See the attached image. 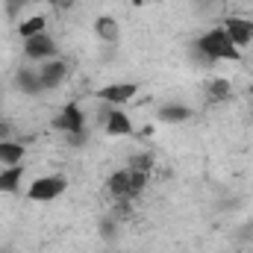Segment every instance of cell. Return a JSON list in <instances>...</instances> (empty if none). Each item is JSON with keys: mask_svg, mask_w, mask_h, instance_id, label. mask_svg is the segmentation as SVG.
Segmentation results:
<instances>
[{"mask_svg": "<svg viewBox=\"0 0 253 253\" xmlns=\"http://www.w3.org/2000/svg\"><path fill=\"white\" fill-rule=\"evenodd\" d=\"M197 50H200L206 59H212V62H239V59H242L239 47L230 42V36L224 33V27H215V30L203 33V36L197 39Z\"/></svg>", "mask_w": 253, "mask_h": 253, "instance_id": "6da1fadb", "label": "cell"}, {"mask_svg": "<svg viewBox=\"0 0 253 253\" xmlns=\"http://www.w3.org/2000/svg\"><path fill=\"white\" fill-rule=\"evenodd\" d=\"M65 189H68V180L59 177V174H53V177H39V180L30 183L27 200H33V203H50V200L62 197Z\"/></svg>", "mask_w": 253, "mask_h": 253, "instance_id": "7a4b0ae2", "label": "cell"}, {"mask_svg": "<svg viewBox=\"0 0 253 253\" xmlns=\"http://www.w3.org/2000/svg\"><path fill=\"white\" fill-rule=\"evenodd\" d=\"M53 126L65 135H83L85 132V112L80 109V103H65L62 112L53 118Z\"/></svg>", "mask_w": 253, "mask_h": 253, "instance_id": "3957f363", "label": "cell"}, {"mask_svg": "<svg viewBox=\"0 0 253 253\" xmlns=\"http://www.w3.org/2000/svg\"><path fill=\"white\" fill-rule=\"evenodd\" d=\"M24 56L30 62H47V59H56V42L47 36V33H39L33 39H24Z\"/></svg>", "mask_w": 253, "mask_h": 253, "instance_id": "277c9868", "label": "cell"}, {"mask_svg": "<svg viewBox=\"0 0 253 253\" xmlns=\"http://www.w3.org/2000/svg\"><path fill=\"white\" fill-rule=\"evenodd\" d=\"M135 94H138V85H135V83H112V85H103V88L94 91V97L103 100V103H109V106L129 103Z\"/></svg>", "mask_w": 253, "mask_h": 253, "instance_id": "5b68a950", "label": "cell"}, {"mask_svg": "<svg viewBox=\"0 0 253 253\" xmlns=\"http://www.w3.org/2000/svg\"><path fill=\"white\" fill-rule=\"evenodd\" d=\"M65 77H68V62H62L59 56L39 65V80H42V88H44V91L59 88L65 83Z\"/></svg>", "mask_w": 253, "mask_h": 253, "instance_id": "8992f818", "label": "cell"}, {"mask_svg": "<svg viewBox=\"0 0 253 253\" xmlns=\"http://www.w3.org/2000/svg\"><path fill=\"white\" fill-rule=\"evenodd\" d=\"M224 33L230 36V42L242 50V47H248V44H253V21L251 18H227L224 24Z\"/></svg>", "mask_w": 253, "mask_h": 253, "instance_id": "52a82bcc", "label": "cell"}, {"mask_svg": "<svg viewBox=\"0 0 253 253\" xmlns=\"http://www.w3.org/2000/svg\"><path fill=\"white\" fill-rule=\"evenodd\" d=\"M15 88L18 91H24V94H42L44 88H42V80H39V68H18V74H15Z\"/></svg>", "mask_w": 253, "mask_h": 253, "instance_id": "ba28073f", "label": "cell"}, {"mask_svg": "<svg viewBox=\"0 0 253 253\" xmlns=\"http://www.w3.org/2000/svg\"><path fill=\"white\" fill-rule=\"evenodd\" d=\"M106 189L112 191L118 200L132 197V177H129V168H118V171H112V177H109Z\"/></svg>", "mask_w": 253, "mask_h": 253, "instance_id": "9c48e42d", "label": "cell"}, {"mask_svg": "<svg viewBox=\"0 0 253 253\" xmlns=\"http://www.w3.org/2000/svg\"><path fill=\"white\" fill-rule=\"evenodd\" d=\"M103 129H106V135H132V121H129V115H126L124 109H112L109 112V118H106V124H103Z\"/></svg>", "mask_w": 253, "mask_h": 253, "instance_id": "30bf717a", "label": "cell"}, {"mask_svg": "<svg viewBox=\"0 0 253 253\" xmlns=\"http://www.w3.org/2000/svg\"><path fill=\"white\" fill-rule=\"evenodd\" d=\"M94 36H97L100 42H106V44H115L118 36H121V27H118V21H115L112 15H100V18L94 21Z\"/></svg>", "mask_w": 253, "mask_h": 253, "instance_id": "8fae6325", "label": "cell"}, {"mask_svg": "<svg viewBox=\"0 0 253 253\" xmlns=\"http://www.w3.org/2000/svg\"><path fill=\"white\" fill-rule=\"evenodd\" d=\"M24 156H27V147H24L21 141H15V138L0 141V165H3V168H9V165H21Z\"/></svg>", "mask_w": 253, "mask_h": 253, "instance_id": "7c38bea8", "label": "cell"}, {"mask_svg": "<svg viewBox=\"0 0 253 253\" xmlns=\"http://www.w3.org/2000/svg\"><path fill=\"white\" fill-rule=\"evenodd\" d=\"M206 94H209L212 103H227V100L233 97V85H230L227 77H212V80L206 83Z\"/></svg>", "mask_w": 253, "mask_h": 253, "instance_id": "4fadbf2b", "label": "cell"}, {"mask_svg": "<svg viewBox=\"0 0 253 253\" xmlns=\"http://www.w3.org/2000/svg\"><path fill=\"white\" fill-rule=\"evenodd\" d=\"M24 180V165H9L0 168V194H15Z\"/></svg>", "mask_w": 253, "mask_h": 253, "instance_id": "5bb4252c", "label": "cell"}, {"mask_svg": "<svg viewBox=\"0 0 253 253\" xmlns=\"http://www.w3.org/2000/svg\"><path fill=\"white\" fill-rule=\"evenodd\" d=\"M189 118H191V109L189 106H180V103H165L159 109V121H165V124H183Z\"/></svg>", "mask_w": 253, "mask_h": 253, "instance_id": "9a60e30c", "label": "cell"}, {"mask_svg": "<svg viewBox=\"0 0 253 253\" xmlns=\"http://www.w3.org/2000/svg\"><path fill=\"white\" fill-rule=\"evenodd\" d=\"M44 27H47L44 15H33V18H27V21L18 27V36H21V39H33V36L44 33Z\"/></svg>", "mask_w": 253, "mask_h": 253, "instance_id": "2e32d148", "label": "cell"}, {"mask_svg": "<svg viewBox=\"0 0 253 253\" xmlns=\"http://www.w3.org/2000/svg\"><path fill=\"white\" fill-rule=\"evenodd\" d=\"M126 168H135V171H144V174H150V168H153V156H150V153H141V156L129 159V165H126Z\"/></svg>", "mask_w": 253, "mask_h": 253, "instance_id": "e0dca14e", "label": "cell"}, {"mask_svg": "<svg viewBox=\"0 0 253 253\" xmlns=\"http://www.w3.org/2000/svg\"><path fill=\"white\" fill-rule=\"evenodd\" d=\"M129 177H132V197H138L144 186H147V174L144 171H135V168H129Z\"/></svg>", "mask_w": 253, "mask_h": 253, "instance_id": "ac0fdd59", "label": "cell"}, {"mask_svg": "<svg viewBox=\"0 0 253 253\" xmlns=\"http://www.w3.org/2000/svg\"><path fill=\"white\" fill-rule=\"evenodd\" d=\"M27 3H30V0H6V12H9V18H12V15H18Z\"/></svg>", "mask_w": 253, "mask_h": 253, "instance_id": "d6986e66", "label": "cell"}, {"mask_svg": "<svg viewBox=\"0 0 253 253\" xmlns=\"http://www.w3.org/2000/svg\"><path fill=\"white\" fill-rule=\"evenodd\" d=\"M9 138H12V124L0 121V141H9Z\"/></svg>", "mask_w": 253, "mask_h": 253, "instance_id": "ffe728a7", "label": "cell"}, {"mask_svg": "<svg viewBox=\"0 0 253 253\" xmlns=\"http://www.w3.org/2000/svg\"><path fill=\"white\" fill-rule=\"evenodd\" d=\"M129 3H132V6H144V0H129Z\"/></svg>", "mask_w": 253, "mask_h": 253, "instance_id": "44dd1931", "label": "cell"}, {"mask_svg": "<svg viewBox=\"0 0 253 253\" xmlns=\"http://www.w3.org/2000/svg\"><path fill=\"white\" fill-rule=\"evenodd\" d=\"M44 3H50V6H56V3H59V0H44Z\"/></svg>", "mask_w": 253, "mask_h": 253, "instance_id": "7402d4cb", "label": "cell"}]
</instances>
